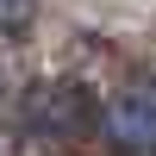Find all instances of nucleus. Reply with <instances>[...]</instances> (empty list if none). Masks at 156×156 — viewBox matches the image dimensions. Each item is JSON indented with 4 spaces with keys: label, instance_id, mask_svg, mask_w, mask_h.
<instances>
[{
    "label": "nucleus",
    "instance_id": "1",
    "mask_svg": "<svg viewBox=\"0 0 156 156\" xmlns=\"http://www.w3.org/2000/svg\"><path fill=\"white\" fill-rule=\"evenodd\" d=\"M19 125L50 137V144H75V137H87L100 125V106H94V94L81 81H37L19 100Z\"/></svg>",
    "mask_w": 156,
    "mask_h": 156
},
{
    "label": "nucleus",
    "instance_id": "2",
    "mask_svg": "<svg viewBox=\"0 0 156 156\" xmlns=\"http://www.w3.org/2000/svg\"><path fill=\"white\" fill-rule=\"evenodd\" d=\"M100 131L119 156H156V87L150 81H131L106 100L100 112Z\"/></svg>",
    "mask_w": 156,
    "mask_h": 156
},
{
    "label": "nucleus",
    "instance_id": "3",
    "mask_svg": "<svg viewBox=\"0 0 156 156\" xmlns=\"http://www.w3.org/2000/svg\"><path fill=\"white\" fill-rule=\"evenodd\" d=\"M37 12V0H0V31H25Z\"/></svg>",
    "mask_w": 156,
    "mask_h": 156
}]
</instances>
